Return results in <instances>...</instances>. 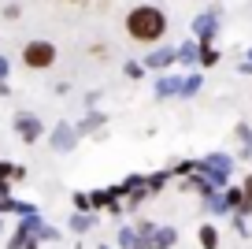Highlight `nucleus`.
I'll use <instances>...</instances> for the list:
<instances>
[{
	"label": "nucleus",
	"mask_w": 252,
	"mask_h": 249,
	"mask_svg": "<svg viewBox=\"0 0 252 249\" xmlns=\"http://www.w3.org/2000/svg\"><path fill=\"white\" fill-rule=\"evenodd\" d=\"M126 26H130V34H134L137 41H156L159 34H163V15H159L156 8H137V11H130Z\"/></svg>",
	"instance_id": "1"
},
{
	"label": "nucleus",
	"mask_w": 252,
	"mask_h": 249,
	"mask_svg": "<svg viewBox=\"0 0 252 249\" xmlns=\"http://www.w3.org/2000/svg\"><path fill=\"white\" fill-rule=\"evenodd\" d=\"M52 60H56V48L48 45V41H33V45H26V63H30V67H48Z\"/></svg>",
	"instance_id": "2"
}]
</instances>
